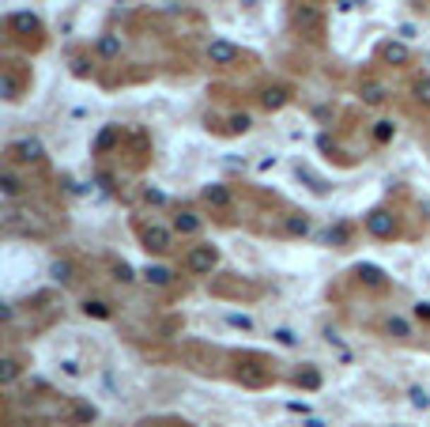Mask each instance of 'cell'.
Masks as SVG:
<instances>
[{
	"mask_svg": "<svg viewBox=\"0 0 430 427\" xmlns=\"http://www.w3.org/2000/svg\"><path fill=\"white\" fill-rule=\"evenodd\" d=\"M140 242H143L148 254H167V250H170V231H167V227H159V223H151V227H143V231H140Z\"/></svg>",
	"mask_w": 430,
	"mask_h": 427,
	"instance_id": "cell-3",
	"label": "cell"
},
{
	"mask_svg": "<svg viewBox=\"0 0 430 427\" xmlns=\"http://www.w3.org/2000/svg\"><path fill=\"white\" fill-rule=\"evenodd\" d=\"M227 322L234 325V329H246V333L253 329V317H246V314H227Z\"/></svg>",
	"mask_w": 430,
	"mask_h": 427,
	"instance_id": "cell-32",
	"label": "cell"
},
{
	"mask_svg": "<svg viewBox=\"0 0 430 427\" xmlns=\"http://www.w3.org/2000/svg\"><path fill=\"white\" fill-rule=\"evenodd\" d=\"M91 420H95L91 404H76V409H72V423H91Z\"/></svg>",
	"mask_w": 430,
	"mask_h": 427,
	"instance_id": "cell-25",
	"label": "cell"
},
{
	"mask_svg": "<svg viewBox=\"0 0 430 427\" xmlns=\"http://www.w3.org/2000/svg\"><path fill=\"white\" fill-rule=\"evenodd\" d=\"M366 231L374 238H393L396 235V223H393V216L385 212V208H374V212L366 216Z\"/></svg>",
	"mask_w": 430,
	"mask_h": 427,
	"instance_id": "cell-5",
	"label": "cell"
},
{
	"mask_svg": "<svg viewBox=\"0 0 430 427\" xmlns=\"http://www.w3.org/2000/svg\"><path fill=\"white\" fill-rule=\"evenodd\" d=\"M344 4H347V0H340V8H344Z\"/></svg>",
	"mask_w": 430,
	"mask_h": 427,
	"instance_id": "cell-39",
	"label": "cell"
},
{
	"mask_svg": "<svg viewBox=\"0 0 430 427\" xmlns=\"http://www.w3.org/2000/svg\"><path fill=\"white\" fill-rule=\"evenodd\" d=\"M0 189H4V197H19V189H23V182H19L12 170H4V174H0Z\"/></svg>",
	"mask_w": 430,
	"mask_h": 427,
	"instance_id": "cell-20",
	"label": "cell"
},
{
	"mask_svg": "<svg viewBox=\"0 0 430 427\" xmlns=\"http://www.w3.org/2000/svg\"><path fill=\"white\" fill-rule=\"evenodd\" d=\"M283 231L291 235V238H306V235H310V216H302V212L287 216V220H283Z\"/></svg>",
	"mask_w": 430,
	"mask_h": 427,
	"instance_id": "cell-11",
	"label": "cell"
},
{
	"mask_svg": "<svg viewBox=\"0 0 430 427\" xmlns=\"http://www.w3.org/2000/svg\"><path fill=\"white\" fill-rule=\"evenodd\" d=\"M415 317H423V322H430V303H419V306H415Z\"/></svg>",
	"mask_w": 430,
	"mask_h": 427,
	"instance_id": "cell-36",
	"label": "cell"
},
{
	"mask_svg": "<svg viewBox=\"0 0 430 427\" xmlns=\"http://www.w3.org/2000/svg\"><path fill=\"white\" fill-rule=\"evenodd\" d=\"M219 265V246H193L189 254H185V269L193 272V276H208Z\"/></svg>",
	"mask_w": 430,
	"mask_h": 427,
	"instance_id": "cell-1",
	"label": "cell"
},
{
	"mask_svg": "<svg viewBox=\"0 0 430 427\" xmlns=\"http://www.w3.org/2000/svg\"><path fill=\"white\" fill-rule=\"evenodd\" d=\"M238 4H241V8H257V0H238Z\"/></svg>",
	"mask_w": 430,
	"mask_h": 427,
	"instance_id": "cell-38",
	"label": "cell"
},
{
	"mask_svg": "<svg viewBox=\"0 0 430 427\" xmlns=\"http://www.w3.org/2000/svg\"><path fill=\"white\" fill-rule=\"evenodd\" d=\"M385 329H389L396 341H407V337H412V325H407L404 317H389V322H385Z\"/></svg>",
	"mask_w": 430,
	"mask_h": 427,
	"instance_id": "cell-19",
	"label": "cell"
},
{
	"mask_svg": "<svg viewBox=\"0 0 430 427\" xmlns=\"http://www.w3.org/2000/svg\"><path fill=\"white\" fill-rule=\"evenodd\" d=\"M415 98L423 106H430V80H426V76H419V80H415Z\"/></svg>",
	"mask_w": 430,
	"mask_h": 427,
	"instance_id": "cell-26",
	"label": "cell"
},
{
	"mask_svg": "<svg viewBox=\"0 0 430 427\" xmlns=\"http://www.w3.org/2000/svg\"><path fill=\"white\" fill-rule=\"evenodd\" d=\"M412 404H415V409H426V404H430V397H426L423 390H412Z\"/></svg>",
	"mask_w": 430,
	"mask_h": 427,
	"instance_id": "cell-34",
	"label": "cell"
},
{
	"mask_svg": "<svg viewBox=\"0 0 430 427\" xmlns=\"http://www.w3.org/2000/svg\"><path fill=\"white\" fill-rule=\"evenodd\" d=\"M143 201H148V204H162L167 197H162L159 189H151V185H148V189H143Z\"/></svg>",
	"mask_w": 430,
	"mask_h": 427,
	"instance_id": "cell-33",
	"label": "cell"
},
{
	"mask_svg": "<svg viewBox=\"0 0 430 427\" xmlns=\"http://www.w3.org/2000/svg\"><path fill=\"white\" fill-rule=\"evenodd\" d=\"M98 57H121V35H102L98 38Z\"/></svg>",
	"mask_w": 430,
	"mask_h": 427,
	"instance_id": "cell-14",
	"label": "cell"
},
{
	"mask_svg": "<svg viewBox=\"0 0 430 427\" xmlns=\"http://www.w3.org/2000/svg\"><path fill=\"white\" fill-rule=\"evenodd\" d=\"M249 125H253L249 114H234V117H230V133H246Z\"/></svg>",
	"mask_w": 430,
	"mask_h": 427,
	"instance_id": "cell-29",
	"label": "cell"
},
{
	"mask_svg": "<svg viewBox=\"0 0 430 427\" xmlns=\"http://www.w3.org/2000/svg\"><path fill=\"white\" fill-rule=\"evenodd\" d=\"M347 238H351V227H347V223H336V227H328L325 242H328V246H347Z\"/></svg>",
	"mask_w": 430,
	"mask_h": 427,
	"instance_id": "cell-17",
	"label": "cell"
},
{
	"mask_svg": "<svg viewBox=\"0 0 430 427\" xmlns=\"http://www.w3.org/2000/svg\"><path fill=\"white\" fill-rule=\"evenodd\" d=\"M393 136H396V125L393 122H378V125H374V140H378V144H389Z\"/></svg>",
	"mask_w": 430,
	"mask_h": 427,
	"instance_id": "cell-23",
	"label": "cell"
},
{
	"mask_svg": "<svg viewBox=\"0 0 430 427\" xmlns=\"http://www.w3.org/2000/svg\"><path fill=\"white\" fill-rule=\"evenodd\" d=\"M359 280H366V283H374V288H378V283H385V272L374 269V265H359Z\"/></svg>",
	"mask_w": 430,
	"mask_h": 427,
	"instance_id": "cell-24",
	"label": "cell"
},
{
	"mask_svg": "<svg viewBox=\"0 0 430 427\" xmlns=\"http://www.w3.org/2000/svg\"><path fill=\"white\" fill-rule=\"evenodd\" d=\"M299 386H306V390H317V386H321V375H317L313 367H310V370H302V375H299Z\"/></svg>",
	"mask_w": 430,
	"mask_h": 427,
	"instance_id": "cell-28",
	"label": "cell"
},
{
	"mask_svg": "<svg viewBox=\"0 0 430 427\" xmlns=\"http://www.w3.org/2000/svg\"><path fill=\"white\" fill-rule=\"evenodd\" d=\"M8 156L19 159V163H38L42 156H46V148H42V140H38V136H27V140H19V144L8 148Z\"/></svg>",
	"mask_w": 430,
	"mask_h": 427,
	"instance_id": "cell-4",
	"label": "cell"
},
{
	"mask_svg": "<svg viewBox=\"0 0 430 427\" xmlns=\"http://www.w3.org/2000/svg\"><path fill=\"white\" fill-rule=\"evenodd\" d=\"M201 197H204V201L212 204V208H230V189H227V185H219V182L204 185V189H201Z\"/></svg>",
	"mask_w": 430,
	"mask_h": 427,
	"instance_id": "cell-9",
	"label": "cell"
},
{
	"mask_svg": "<svg viewBox=\"0 0 430 427\" xmlns=\"http://www.w3.org/2000/svg\"><path fill=\"white\" fill-rule=\"evenodd\" d=\"M117 4H121V0H117Z\"/></svg>",
	"mask_w": 430,
	"mask_h": 427,
	"instance_id": "cell-41",
	"label": "cell"
},
{
	"mask_svg": "<svg viewBox=\"0 0 430 427\" xmlns=\"http://www.w3.org/2000/svg\"><path fill=\"white\" fill-rule=\"evenodd\" d=\"M238 378H241V386H249V390H261V386H268V382H272L268 367H241Z\"/></svg>",
	"mask_w": 430,
	"mask_h": 427,
	"instance_id": "cell-8",
	"label": "cell"
},
{
	"mask_svg": "<svg viewBox=\"0 0 430 427\" xmlns=\"http://www.w3.org/2000/svg\"><path fill=\"white\" fill-rule=\"evenodd\" d=\"M114 280H117V283H132L136 276H132V269L125 265V261H114Z\"/></svg>",
	"mask_w": 430,
	"mask_h": 427,
	"instance_id": "cell-27",
	"label": "cell"
},
{
	"mask_svg": "<svg viewBox=\"0 0 430 427\" xmlns=\"http://www.w3.org/2000/svg\"><path fill=\"white\" fill-rule=\"evenodd\" d=\"M272 337H275V344H283V348H294V344H299V337H294L291 329H275Z\"/></svg>",
	"mask_w": 430,
	"mask_h": 427,
	"instance_id": "cell-30",
	"label": "cell"
},
{
	"mask_svg": "<svg viewBox=\"0 0 430 427\" xmlns=\"http://www.w3.org/2000/svg\"><path fill=\"white\" fill-rule=\"evenodd\" d=\"M362 98H366L370 106H381L385 103V87L381 83H362Z\"/></svg>",
	"mask_w": 430,
	"mask_h": 427,
	"instance_id": "cell-21",
	"label": "cell"
},
{
	"mask_svg": "<svg viewBox=\"0 0 430 427\" xmlns=\"http://www.w3.org/2000/svg\"><path fill=\"white\" fill-rule=\"evenodd\" d=\"M208 61L212 64H234L238 61V46L227 42V38H215L212 46H208Z\"/></svg>",
	"mask_w": 430,
	"mask_h": 427,
	"instance_id": "cell-6",
	"label": "cell"
},
{
	"mask_svg": "<svg viewBox=\"0 0 430 427\" xmlns=\"http://www.w3.org/2000/svg\"><path fill=\"white\" fill-rule=\"evenodd\" d=\"M415 35H419V30H415L412 23H404V27H400V38H404V42H412Z\"/></svg>",
	"mask_w": 430,
	"mask_h": 427,
	"instance_id": "cell-35",
	"label": "cell"
},
{
	"mask_svg": "<svg viewBox=\"0 0 430 427\" xmlns=\"http://www.w3.org/2000/svg\"><path fill=\"white\" fill-rule=\"evenodd\" d=\"M49 276L57 280V283H68V280H72V265H68V261H53V265H49Z\"/></svg>",
	"mask_w": 430,
	"mask_h": 427,
	"instance_id": "cell-22",
	"label": "cell"
},
{
	"mask_svg": "<svg viewBox=\"0 0 430 427\" xmlns=\"http://www.w3.org/2000/svg\"><path fill=\"white\" fill-rule=\"evenodd\" d=\"M8 30H16V35H38L42 23L35 12H12L8 16Z\"/></svg>",
	"mask_w": 430,
	"mask_h": 427,
	"instance_id": "cell-7",
	"label": "cell"
},
{
	"mask_svg": "<svg viewBox=\"0 0 430 427\" xmlns=\"http://www.w3.org/2000/svg\"><path fill=\"white\" fill-rule=\"evenodd\" d=\"M426 61H430V53H426Z\"/></svg>",
	"mask_w": 430,
	"mask_h": 427,
	"instance_id": "cell-40",
	"label": "cell"
},
{
	"mask_svg": "<svg viewBox=\"0 0 430 427\" xmlns=\"http://www.w3.org/2000/svg\"><path fill=\"white\" fill-rule=\"evenodd\" d=\"M381 57L389 61V64H407V61H412V49H407L404 42H385V46H381Z\"/></svg>",
	"mask_w": 430,
	"mask_h": 427,
	"instance_id": "cell-10",
	"label": "cell"
},
{
	"mask_svg": "<svg viewBox=\"0 0 430 427\" xmlns=\"http://www.w3.org/2000/svg\"><path fill=\"white\" fill-rule=\"evenodd\" d=\"M61 367H64V375H72V378H80V367H76V363H72V359H68V363H61Z\"/></svg>",
	"mask_w": 430,
	"mask_h": 427,
	"instance_id": "cell-37",
	"label": "cell"
},
{
	"mask_svg": "<svg viewBox=\"0 0 430 427\" xmlns=\"http://www.w3.org/2000/svg\"><path fill=\"white\" fill-rule=\"evenodd\" d=\"M114 144H117V129L109 125V129H102V133H98V140H95V151H98V156H106V151L114 148Z\"/></svg>",
	"mask_w": 430,
	"mask_h": 427,
	"instance_id": "cell-18",
	"label": "cell"
},
{
	"mask_svg": "<svg viewBox=\"0 0 430 427\" xmlns=\"http://www.w3.org/2000/svg\"><path fill=\"white\" fill-rule=\"evenodd\" d=\"M174 231H178V235H196V231H201V216L181 212L178 220H174Z\"/></svg>",
	"mask_w": 430,
	"mask_h": 427,
	"instance_id": "cell-15",
	"label": "cell"
},
{
	"mask_svg": "<svg viewBox=\"0 0 430 427\" xmlns=\"http://www.w3.org/2000/svg\"><path fill=\"white\" fill-rule=\"evenodd\" d=\"M19 378V363L16 359H4V370H0V382H16Z\"/></svg>",
	"mask_w": 430,
	"mask_h": 427,
	"instance_id": "cell-31",
	"label": "cell"
},
{
	"mask_svg": "<svg viewBox=\"0 0 430 427\" xmlns=\"http://www.w3.org/2000/svg\"><path fill=\"white\" fill-rule=\"evenodd\" d=\"M264 106H268V110H280V106H287V98H291V91H287L283 83H275V87H264Z\"/></svg>",
	"mask_w": 430,
	"mask_h": 427,
	"instance_id": "cell-12",
	"label": "cell"
},
{
	"mask_svg": "<svg viewBox=\"0 0 430 427\" xmlns=\"http://www.w3.org/2000/svg\"><path fill=\"white\" fill-rule=\"evenodd\" d=\"M83 314H87V317H98V322H106L114 310H109V303H102V299H87V303H83Z\"/></svg>",
	"mask_w": 430,
	"mask_h": 427,
	"instance_id": "cell-16",
	"label": "cell"
},
{
	"mask_svg": "<svg viewBox=\"0 0 430 427\" xmlns=\"http://www.w3.org/2000/svg\"><path fill=\"white\" fill-rule=\"evenodd\" d=\"M291 23L302 30V35H317L321 30V12H317L313 4H294V12H291Z\"/></svg>",
	"mask_w": 430,
	"mask_h": 427,
	"instance_id": "cell-2",
	"label": "cell"
},
{
	"mask_svg": "<svg viewBox=\"0 0 430 427\" xmlns=\"http://www.w3.org/2000/svg\"><path fill=\"white\" fill-rule=\"evenodd\" d=\"M143 280L155 283V288H167V283L174 280V272L167 265H148V269H143Z\"/></svg>",
	"mask_w": 430,
	"mask_h": 427,
	"instance_id": "cell-13",
	"label": "cell"
}]
</instances>
